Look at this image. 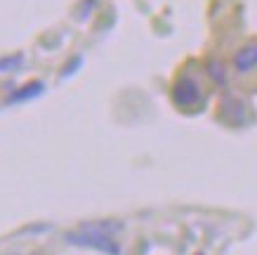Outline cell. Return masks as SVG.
I'll return each instance as SVG.
<instances>
[{"instance_id":"cell-1","label":"cell","mask_w":257,"mask_h":255,"mask_svg":"<svg viewBox=\"0 0 257 255\" xmlns=\"http://www.w3.org/2000/svg\"><path fill=\"white\" fill-rule=\"evenodd\" d=\"M69 243H76V246H87V248H97V250H104V253H111V255H118V246L113 243L109 234H106V227H85L80 232H73L66 236Z\"/></svg>"},{"instance_id":"cell-3","label":"cell","mask_w":257,"mask_h":255,"mask_svg":"<svg viewBox=\"0 0 257 255\" xmlns=\"http://www.w3.org/2000/svg\"><path fill=\"white\" fill-rule=\"evenodd\" d=\"M234 66H236V71H241V73L255 69L257 66V43H250V45L241 47V50L236 52Z\"/></svg>"},{"instance_id":"cell-6","label":"cell","mask_w":257,"mask_h":255,"mask_svg":"<svg viewBox=\"0 0 257 255\" xmlns=\"http://www.w3.org/2000/svg\"><path fill=\"white\" fill-rule=\"evenodd\" d=\"M210 76L217 80V83H222L224 80V71H222V66H219L217 62H210Z\"/></svg>"},{"instance_id":"cell-5","label":"cell","mask_w":257,"mask_h":255,"mask_svg":"<svg viewBox=\"0 0 257 255\" xmlns=\"http://www.w3.org/2000/svg\"><path fill=\"white\" fill-rule=\"evenodd\" d=\"M22 64H24V54L22 52L5 54V57H0V73H12V71H17Z\"/></svg>"},{"instance_id":"cell-4","label":"cell","mask_w":257,"mask_h":255,"mask_svg":"<svg viewBox=\"0 0 257 255\" xmlns=\"http://www.w3.org/2000/svg\"><path fill=\"white\" fill-rule=\"evenodd\" d=\"M43 90H45V85L40 83V80H33V83H26V85H22L19 90H15V93L8 97V102H10V104H15V102L33 100V97L43 95Z\"/></svg>"},{"instance_id":"cell-2","label":"cell","mask_w":257,"mask_h":255,"mask_svg":"<svg viewBox=\"0 0 257 255\" xmlns=\"http://www.w3.org/2000/svg\"><path fill=\"white\" fill-rule=\"evenodd\" d=\"M172 100L177 102V107H194L201 102V88L194 78L182 76L177 83L172 85Z\"/></svg>"}]
</instances>
